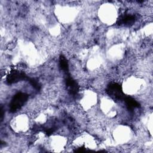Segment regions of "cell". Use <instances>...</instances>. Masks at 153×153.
Returning a JSON list of instances; mask_svg holds the SVG:
<instances>
[{
	"label": "cell",
	"mask_w": 153,
	"mask_h": 153,
	"mask_svg": "<svg viewBox=\"0 0 153 153\" xmlns=\"http://www.w3.org/2000/svg\"><path fill=\"white\" fill-rule=\"evenodd\" d=\"M28 96L23 93H19L16 94L11 100L10 104V110L11 112H14L21 107L26 102Z\"/></svg>",
	"instance_id": "obj_1"
},
{
	"label": "cell",
	"mask_w": 153,
	"mask_h": 153,
	"mask_svg": "<svg viewBox=\"0 0 153 153\" xmlns=\"http://www.w3.org/2000/svg\"><path fill=\"white\" fill-rule=\"evenodd\" d=\"M107 93L112 98L115 100L124 99L125 97L121 86L117 83L111 84L107 88Z\"/></svg>",
	"instance_id": "obj_2"
},
{
	"label": "cell",
	"mask_w": 153,
	"mask_h": 153,
	"mask_svg": "<svg viewBox=\"0 0 153 153\" xmlns=\"http://www.w3.org/2000/svg\"><path fill=\"white\" fill-rule=\"evenodd\" d=\"M30 84H32V85L34 88H35L37 89V90H39V88H40L39 84V82H38L37 81H36L35 79H30Z\"/></svg>",
	"instance_id": "obj_8"
},
{
	"label": "cell",
	"mask_w": 153,
	"mask_h": 153,
	"mask_svg": "<svg viewBox=\"0 0 153 153\" xmlns=\"http://www.w3.org/2000/svg\"><path fill=\"white\" fill-rule=\"evenodd\" d=\"M59 65L60 68L65 72L68 71V63L66 59L63 56H60L59 59Z\"/></svg>",
	"instance_id": "obj_7"
},
{
	"label": "cell",
	"mask_w": 153,
	"mask_h": 153,
	"mask_svg": "<svg viewBox=\"0 0 153 153\" xmlns=\"http://www.w3.org/2000/svg\"><path fill=\"white\" fill-rule=\"evenodd\" d=\"M135 22V17L131 14H124L118 19L117 23L119 25H123L127 26H131Z\"/></svg>",
	"instance_id": "obj_4"
},
{
	"label": "cell",
	"mask_w": 153,
	"mask_h": 153,
	"mask_svg": "<svg viewBox=\"0 0 153 153\" xmlns=\"http://www.w3.org/2000/svg\"><path fill=\"white\" fill-rule=\"evenodd\" d=\"M66 84L70 94L75 95L78 91V85L77 83L70 76H68L66 80Z\"/></svg>",
	"instance_id": "obj_5"
},
{
	"label": "cell",
	"mask_w": 153,
	"mask_h": 153,
	"mask_svg": "<svg viewBox=\"0 0 153 153\" xmlns=\"http://www.w3.org/2000/svg\"><path fill=\"white\" fill-rule=\"evenodd\" d=\"M123 100L126 103L127 109L130 111H132L133 110V109L138 108L139 106V103L131 97L125 96Z\"/></svg>",
	"instance_id": "obj_6"
},
{
	"label": "cell",
	"mask_w": 153,
	"mask_h": 153,
	"mask_svg": "<svg viewBox=\"0 0 153 153\" xmlns=\"http://www.w3.org/2000/svg\"><path fill=\"white\" fill-rule=\"evenodd\" d=\"M26 78V75L22 72L17 71H12L8 75L7 78V81L8 84H13L17 82L20 81L24 80Z\"/></svg>",
	"instance_id": "obj_3"
},
{
	"label": "cell",
	"mask_w": 153,
	"mask_h": 153,
	"mask_svg": "<svg viewBox=\"0 0 153 153\" xmlns=\"http://www.w3.org/2000/svg\"><path fill=\"white\" fill-rule=\"evenodd\" d=\"M76 152H84L85 151V149H84V148H78V149L76 150Z\"/></svg>",
	"instance_id": "obj_9"
}]
</instances>
